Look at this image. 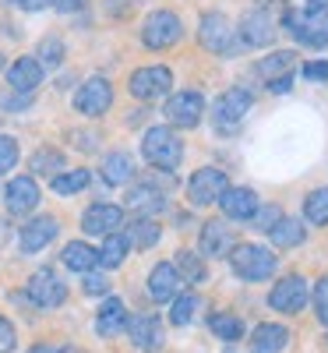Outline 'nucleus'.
<instances>
[{
  "instance_id": "f8f14e48",
  "label": "nucleus",
  "mask_w": 328,
  "mask_h": 353,
  "mask_svg": "<svg viewBox=\"0 0 328 353\" xmlns=\"http://www.w3.org/2000/svg\"><path fill=\"white\" fill-rule=\"evenodd\" d=\"M113 106V85L106 78H88L74 92V110L85 117H103Z\"/></svg>"
},
{
  "instance_id": "c9c22d12",
  "label": "nucleus",
  "mask_w": 328,
  "mask_h": 353,
  "mask_svg": "<svg viewBox=\"0 0 328 353\" xmlns=\"http://www.w3.org/2000/svg\"><path fill=\"white\" fill-rule=\"evenodd\" d=\"M279 219H283V209H279V205H258V212L251 216V226L261 230V233H268Z\"/></svg>"
},
{
  "instance_id": "6ab92c4d",
  "label": "nucleus",
  "mask_w": 328,
  "mask_h": 353,
  "mask_svg": "<svg viewBox=\"0 0 328 353\" xmlns=\"http://www.w3.org/2000/svg\"><path fill=\"white\" fill-rule=\"evenodd\" d=\"M43 81V64L36 61V57H18V61L8 68V85L14 88V92L28 96V92H36Z\"/></svg>"
},
{
  "instance_id": "423d86ee",
  "label": "nucleus",
  "mask_w": 328,
  "mask_h": 353,
  "mask_svg": "<svg viewBox=\"0 0 328 353\" xmlns=\"http://www.w3.org/2000/svg\"><path fill=\"white\" fill-rule=\"evenodd\" d=\"M226 188H229V176L219 166H201L187 181V198H191V205H216Z\"/></svg>"
},
{
  "instance_id": "7c9ffc66",
  "label": "nucleus",
  "mask_w": 328,
  "mask_h": 353,
  "mask_svg": "<svg viewBox=\"0 0 328 353\" xmlns=\"http://www.w3.org/2000/svg\"><path fill=\"white\" fill-rule=\"evenodd\" d=\"M208 329H212V336H219L223 343H236V339H244V321L236 318L233 311H219L208 318Z\"/></svg>"
},
{
  "instance_id": "4468645a",
  "label": "nucleus",
  "mask_w": 328,
  "mask_h": 353,
  "mask_svg": "<svg viewBox=\"0 0 328 353\" xmlns=\"http://www.w3.org/2000/svg\"><path fill=\"white\" fill-rule=\"evenodd\" d=\"M39 184H36V176H14V181H8L4 188V205H8V212L11 216H28L39 205Z\"/></svg>"
},
{
  "instance_id": "f257e3e1",
  "label": "nucleus",
  "mask_w": 328,
  "mask_h": 353,
  "mask_svg": "<svg viewBox=\"0 0 328 353\" xmlns=\"http://www.w3.org/2000/svg\"><path fill=\"white\" fill-rule=\"evenodd\" d=\"M141 156L148 159V166L170 173L184 159V141L176 138L173 128H148L145 138H141Z\"/></svg>"
},
{
  "instance_id": "c03bdc74",
  "label": "nucleus",
  "mask_w": 328,
  "mask_h": 353,
  "mask_svg": "<svg viewBox=\"0 0 328 353\" xmlns=\"http://www.w3.org/2000/svg\"><path fill=\"white\" fill-rule=\"evenodd\" d=\"M110 14H131V8H134V0H110Z\"/></svg>"
},
{
  "instance_id": "b1692460",
  "label": "nucleus",
  "mask_w": 328,
  "mask_h": 353,
  "mask_svg": "<svg viewBox=\"0 0 328 353\" xmlns=\"http://www.w3.org/2000/svg\"><path fill=\"white\" fill-rule=\"evenodd\" d=\"M159 237H163V226H159L156 219H145V216H138V219L127 223V230H124V241H127V248H134V251L156 248Z\"/></svg>"
},
{
  "instance_id": "9b49d317",
  "label": "nucleus",
  "mask_w": 328,
  "mask_h": 353,
  "mask_svg": "<svg viewBox=\"0 0 328 353\" xmlns=\"http://www.w3.org/2000/svg\"><path fill=\"white\" fill-rule=\"evenodd\" d=\"M81 230L88 233V237H110V233H121L124 230V209L121 205H110V201H99V205H92V209H85Z\"/></svg>"
},
{
  "instance_id": "79ce46f5",
  "label": "nucleus",
  "mask_w": 328,
  "mask_h": 353,
  "mask_svg": "<svg viewBox=\"0 0 328 353\" xmlns=\"http://www.w3.org/2000/svg\"><path fill=\"white\" fill-rule=\"evenodd\" d=\"M14 343H18L14 325H11L8 318H0V353H11V350H14Z\"/></svg>"
},
{
  "instance_id": "a18cd8bd",
  "label": "nucleus",
  "mask_w": 328,
  "mask_h": 353,
  "mask_svg": "<svg viewBox=\"0 0 328 353\" xmlns=\"http://www.w3.org/2000/svg\"><path fill=\"white\" fill-rule=\"evenodd\" d=\"M85 4H88V0H53V8H61V11H68V14H71V11H81Z\"/></svg>"
},
{
  "instance_id": "2f4dec72",
  "label": "nucleus",
  "mask_w": 328,
  "mask_h": 353,
  "mask_svg": "<svg viewBox=\"0 0 328 353\" xmlns=\"http://www.w3.org/2000/svg\"><path fill=\"white\" fill-rule=\"evenodd\" d=\"M88 181H92V173H88V170H64V173H57L53 176V194H61V198H68V194H78V191H85V184Z\"/></svg>"
},
{
  "instance_id": "4be33fe9",
  "label": "nucleus",
  "mask_w": 328,
  "mask_h": 353,
  "mask_svg": "<svg viewBox=\"0 0 328 353\" xmlns=\"http://www.w3.org/2000/svg\"><path fill=\"white\" fill-rule=\"evenodd\" d=\"M124 329H127V307H124V301L121 297H106L99 314H96V332L110 339V336H121Z\"/></svg>"
},
{
  "instance_id": "a211bd4d",
  "label": "nucleus",
  "mask_w": 328,
  "mask_h": 353,
  "mask_svg": "<svg viewBox=\"0 0 328 353\" xmlns=\"http://www.w3.org/2000/svg\"><path fill=\"white\" fill-rule=\"evenodd\" d=\"M219 209L226 212V219L251 223V216L258 212V194L251 188H226L219 198Z\"/></svg>"
},
{
  "instance_id": "7ed1b4c3",
  "label": "nucleus",
  "mask_w": 328,
  "mask_h": 353,
  "mask_svg": "<svg viewBox=\"0 0 328 353\" xmlns=\"http://www.w3.org/2000/svg\"><path fill=\"white\" fill-rule=\"evenodd\" d=\"M198 39L208 53H219V57H236L240 50V39H236V28L223 18V14H212L208 11L198 25Z\"/></svg>"
},
{
  "instance_id": "f03ea898",
  "label": "nucleus",
  "mask_w": 328,
  "mask_h": 353,
  "mask_svg": "<svg viewBox=\"0 0 328 353\" xmlns=\"http://www.w3.org/2000/svg\"><path fill=\"white\" fill-rule=\"evenodd\" d=\"M276 265H279V258L268 251V248H261V244H236L229 251V269L240 276L244 283H265V279H272Z\"/></svg>"
},
{
  "instance_id": "bb28decb",
  "label": "nucleus",
  "mask_w": 328,
  "mask_h": 353,
  "mask_svg": "<svg viewBox=\"0 0 328 353\" xmlns=\"http://www.w3.org/2000/svg\"><path fill=\"white\" fill-rule=\"evenodd\" d=\"M103 181L110 184V188H121V184H131V176H134V159L127 156V152H110L106 159H103Z\"/></svg>"
},
{
  "instance_id": "39448f33",
  "label": "nucleus",
  "mask_w": 328,
  "mask_h": 353,
  "mask_svg": "<svg viewBox=\"0 0 328 353\" xmlns=\"http://www.w3.org/2000/svg\"><path fill=\"white\" fill-rule=\"evenodd\" d=\"M181 36H184V25L173 11H152L141 25V43L148 50H170Z\"/></svg>"
},
{
  "instance_id": "5701e85b",
  "label": "nucleus",
  "mask_w": 328,
  "mask_h": 353,
  "mask_svg": "<svg viewBox=\"0 0 328 353\" xmlns=\"http://www.w3.org/2000/svg\"><path fill=\"white\" fill-rule=\"evenodd\" d=\"M176 286H181V276L173 272L170 261H159L156 269L148 272V297H152L156 304L173 301V297H176Z\"/></svg>"
},
{
  "instance_id": "4c0bfd02",
  "label": "nucleus",
  "mask_w": 328,
  "mask_h": 353,
  "mask_svg": "<svg viewBox=\"0 0 328 353\" xmlns=\"http://www.w3.org/2000/svg\"><path fill=\"white\" fill-rule=\"evenodd\" d=\"M311 304H314V314L328 325V276H321V279L314 283V290H311Z\"/></svg>"
},
{
  "instance_id": "a878e982",
  "label": "nucleus",
  "mask_w": 328,
  "mask_h": 353,
  "mask_svg": "<svg viewBox=\"0 0 328 353\" xmlns=\"http://www.w3.org/2000/svg\"><path fill=\"white\" fill-rule=\"evenodd\" d=\"M163 205H166V198L156 188H148V184H138V188L127 191V209L145 216V219H152L156 212H163Z\"/></svg>"
},
{
  "instance_id": "2eb2a0df",
  "label": "nucleus",
  "mask_w": 328,
  "mask_h": 353,
  "mask_svg": "<svg viewBox=\"0 0 328 353\" xmlns=\"http://www.w3.org/2000/svg\"><path fill=\"white\" fill-rule=\"evenodd\" d=\"M236 248V237L229 223H219V219H208L201 226V241H198V254L205 258H229V251Z\"/></svg>"
},
{
  "instance_id": "393cba45",
  "label": "nucleus",
  "mask_w": 328,
  "mask_h": 353,
  "mask_svg": "<svg viewBox=\"0 0 328 353\" xmlns=\"http://www.w3.org/2000/svg\"><path fill=\"white\" fill-rule=\"evenodd\" d=\"M170 265H173V272L181 276V283H187V286H198V283H205V276H208L205 258H201L198 251H187V248L176 251V258H173Z\"/></svg>"
},
{
  "instance_id": "72a5a7b5",
  "label": "nucleus",
  "mask_w": 328,
  "mask_h": 353,
  "mask_svg": "<svg viewBox=\"0 0 328 353\" xmlns=\"http://www.w3.org/2000/svg\"><path fill=\"white\" fill-rule=\"evenodd\" d=\"M304 219L314 226H328V188H318L304 201Z\"/></svg>"
},
{
  "instance_id": "a19ab883",
  "label": "nucleus",
  "mask_w": 328,
  "mask_h": 353,
  "mask_svg": "<svg viewBox=\"0 0 328 353\" xmlns=\"http://www.w3.org/2000/svg\"><path fill=\"white\" fill-rule=\"evenodd\" d=\"M300 71L307 81H328V61H307Z\"/></svg>"
},
{
  "instance_id": "cd10ccee",
  "label": "nucleus",
  "mask_w": 328,
  "mask_h": 353,
  "mask_svg": "<svg viewBox=\"0 0 328 353\" xmlns=\"http://www.w3.org/2000/svg\"><path fill=\"white\" fill-rule=\"evenodd\" d=\"M304 223L300 219H279L272 230H268V241H272V248H300L304 244Z\"/></svg>"
},
{
  "instance_id": "473e14b6",
  "label": "nucleus",
  "mask_w": 328,
  "mask_h": 353,
  "mask_svg": "<svg viewBox=\"0 0 328 353\" xmlns=\"http://www.w3.org/2000/svg\"><path fill=\"white\" fill-rule=\"evenodd\" d=\"M198 307H201V297L198 293H176L173 297V307H170V321L173 325H191L194 321V314H198Z\"/></svg>"
},
{
  "instance_id": "9d476101",
  "label": "nucleus",
  "mask_w": 328,
  "mask_h": 353,
  "mask_svg": "<svg viewBox=\"0 0 328 353\" xmlns=\"http://www.w3.org/2000/svg\"><path fill=\"white\" fill-rule=\"evenodd\" d=\"M163 113H166L170 128H198L201 113H205V99H201V92H194V88L191 92H176V96L166 99Z\"/></svg>"
},
{
  "instance_id": "49530a36",
  "label": "nucleus",
  "mask_w": 328,
  "mask_h": 353,
  "mask_svg": "<svg viewBox=\"0 0 328 353\" xmlns=\"http://www.w3.org/2000/svg\"><path fill=\"white\" fill-rule=\"evenodd\" d=\"M289 85H293V78H279V81H272L268 88H272V92H289Z\"/></svg>"
},
{
  "instance_id": "f3484780",
  "label": "nucleus",
  "mask_w": 328,
  "mask_h": 353,
  "mask_svg": "<svg viewBox=\"0 0 328 353\" xmlns=\"http://www.w3.org/2000/svg\"><path fill=\"white\" fill-rule=\"evenodd\" d=\"M57 230H61V223H57L53 216H36L32 223H25V226H21L18 244H21L25 254H36V251H43V248L57 237Z\"/></svg>"
},
{
  "instance_id": "37998d69",
  "label": "nucleus",
  "mask_w": 328,
  "mask_h": 353,
  "mask_svg": "<svg viewBox=\"0 0 328 353\" xmlns=\"http://www.w3.org/2000/svg\"><path fill=\"white\" fill-rule=\"evenodd\" d=\"M11 4L21 11H46V8H53V0H11Z\"/></svg>"
},
{
  "instance_id": "ddd939ff",
  "label": "nucleus",
  "mask_w": 328,
  "mask_h": 353,
  "mask_svg": "<svg viewBox=\"0 0 328 353\" xmlns=\"http://www.w3.org/2000/svg\"><path fill=\"white\" fill-rule=\"evenodd\" d=\"M236 39H240V46H268L276 39V18L272 11H265V8H254L240 18V28H236Z\"/></svg>"
},
{
  "instance_id": "0eeeda50",
  "label": "nucleus",
  "mask_w": 328,
  "mask_h": 353,
  "mask_svg": "<svg viewBox=\"0 0 328 353\" xmlns=\"http://www.w3.org/2000/svg\"><path fill=\"white\" fill-rule=\"evenodd\" d=\"M307 297H311L307 279L293 272V276H283V279L272 286V293H268V304H272L279 314H300L304 304H307Z\"/></svg>"
},
{
  "instance_id": "c85d7f7f",
  "label": "nucleus",
  "mask_w": 328,
  "mask_h": 353,
  "mask_svg": "<svg viewBox=\"0 0 328 353\" xmlns=\"http://www.w3.org/2000/svg\"><path fill=\"white\" fill-rule=\"evenodd\" d=\"M61 261L68 265L71 272H92L96 269V248H88V244H81V241H71L64 251H61Z\"/></svg>"
},
{
  "instance_id": "e433bc0d",
  "label": "nucleus",
  "mask_w": 328,
  "mask_h": 353,
  "mask_svg": "<svg viewBox=\"0 0 328 353\" xmlns=\"http://www.w3.org/2000/svg\"><path fill=\"white\" fill-rule=\"evenodd\" d=\"M36 61H39V64H46V68L61 64V61H64V43L57 39V36L43 39V43H39V57H36Z\"/></svg>"
},
{
  "instance_id": "20e7f679",
  "label": "nucleus",
  "mask_w": 328,
  "mask_h": 353,
  "mask_svg": "<svg viewBox=\"0 0 328 353\" xmlns=\"http://www.w3.org/2000/svg\"><path fill=\"white\" fill-rule=\"evenodd\" d=\"M251 106H254V96L247 92V88H226V92L216 99V110H212V121H216V128L219 131H236L244 124V117L251 113Z\"/></svg>"
},
{
  "instance_id": "dca6fc26",
  "label": "nucleus",
  "mask_w": 328,
  "mask_h": 353,
  "mask_svg": "<svg viewBox=\"0 0 328 353\" xmlns=\"http://www.w3.org/2000/svg\"><path fill=\"white\" fill-rule=\"evenodd\" d=\"M127 339L138 346V350H159L163 339H166V329H163V321L159 314H134L127 318Z\"/></svg>"
},
{
  "instance_id": "412c9836",
  "label": "nucleus",
  "mask_w": 328,
  "mask_h": 353,
  "mask_svg": "<svg viewBox=\"0 0 328 353\" xmlns=\"http://www.w3.org/2000/svg\"><path fill=\"white\" fill-rule=\"evenodd\" d=\"M296 64H300V57H296L293 50H276V53L261 57L254 71H258V74H261L268 85H272V81H279V78H293Z\"/></svg>"
},
{
  "instance_id": "1a4fd4ad",
  "label": "nucleus",
  "mask_w": 328,
  "mask_h": 353,
  "mask_svg": "<svg viewBox=\"0 0 328 353\" xmlns=\"http://www.w3.org/2000/svg\"><path fill=\"white\" fill-rule=\"evenodd\" d=\"M28 301L43 311H53L68 301V286H64V279H57L53 269H39L28 279Z\"/></svg>"
},
{
  "instance_id": "ea45409f",
  "label": "nucleus",
  "mask_w": 328,
  "mask_h": 353,
  "mask_svg": "<svg viewBox=\"0 0 328 353\" xmlns=\"http://www.w3.org/2000/svg\"><path fill=\"white\" fill-rule=\"evenodd\" d=\"M85 293H88V297H106V293H110V279L103 276V272H85Z\"/></svg>"
},
{
  "instance_id": "f704fd0d",
  "label": "nucleus",
  "mask_w": 328,
  "mask_h": 353,
  "mask_svg": "<svg viewBox=\"0 0 328 353\" xmlns=\"http://www.w3.org/2000/svg\"><path fill=\"white\" fill-rule=\"evenodd\" d=\"M64 152H57V149H36L32 152V173H43V176H57V173H64Z\"/></svg>"
},
{
  "instance_id": "aec40b11",
  "label": "nucleus",
  "mask_w": 328,
  "mask_h": 353,
  "mask_svg": "<svg viewBox=\"0 0 328 353\" xmlns=\"http://www.w3.org/2000/svg\"><path fill=\"white\" fill-rule=\"evenodd\" d=\"M289 343V329L276 325V321H265L254 329V336H247V350L251 353H283Z\"/></svg>"
},
{
  "instance_id": "6e6552de",
  "label": "nucleus",
  "mask_w": 328,
  "mask_h": 353,
  "mask_svg": "<svg viewBox=\"0 0 328 353\" xmlns=\"http://www.w3.org/2000/svg\"><path fill=\"white\" fill-rule=\"evenodd\" d=\"M127 88H131V96H134V99H141V103H152V99L166 96L170 88H173V74H170V68H163V64L138 68V71L131 74Z\"/></svg>"
},
{
  "instance_id": "58836bf2",
  "label": "nucleus",
  "mask_w": 328,
  "mask_h": 353,
  "mask_svg": "<svg viewBox=\"0 0 328 353\" xmlns=\"http://www.w3.org/2000/svg\"><path fill=\"white\" fill-rule=\"evenodd\" d=\"M14 163H18V141L8 138V134H0V173H8Z\"/></svg>"
},
{
  "instance_id": "de8ad7c7",
  "label": "nucleus",
  "mask_w": 328,
  "mask_h": 353,
  "mask_svg": "<svg viewBox=\"0 0 328 353\" xmlns=\"http://www.w3.org/2000/svg\"><path fill=\"white\" fill-rule=\"evenodd\" d=\"M28 353H64L61 346H50V343H39V346H32Z\"/></svg>"
},
{
  "instance_id": "c756f323",
  "label": "nucleus",
  "mask_w": 328,
  "mask_h": 353,
  "mask_svg": "<svg viewBox=\"0 0 328 353\" xmlns=\"http://www.w3.org/2000/svg\"><path fill=\"white\" fill-rule=\"evenodd\" d=\"M127 241H124V233H110V237H103V248L96 251V261L103 265V269H116V265H124L127 258Z\"/></svg>"
},
{
  "instance_id": "09e8293b",
  "label": "nucleus",
  "mask_w": 328,
  "mask_h": 353,
  "mask_svg": "<svg viewBox=\"0 0 328 353\" xmlns=\"http://www.w3.org/2000/svg\"><path fill=\"white\" fill-rule=\"evenodd\" d=\"M0 64H4V57H0Z\"/></svg>"
}]
</instances>
